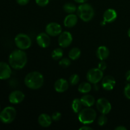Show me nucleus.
Instances as JSON below:
<instances>
[{
	"label": "nucleus",
	"instance_id": "1",
	"mask_svg": "<svg viewBox=\"0 0 130 130\" xmlns=\"http://www.w3.org/2000/svg\"><path fill=\"white\" fill-rule=\"evenodd\" d=\"M8 62L11 68L16 70L22 69L26 66L27 62L26 53L22 50H15L10 53Z\"/></svg>",
	"mask_w": 130,
	"mask_h": 130
},
{
	"label": "nucleus",
	"instance_id": "2",
	"mask_svg": "<svg viewBox=\"0 0 130 130\" xmlns=\"http://www.w3.org/2000/svg\"><path fill=\"white\" fill-rule=\"evenodd\" d=\"M24 83L27 88L31 90H38L44 84L43 74L38 71H33L28 73L24 79Z\"/></svg>",
	"mask_w": 130,
	"mask_h": 130
},
{
	"label": "nucleus",
	"instance_id": "3",
	"mask_svg": "<svg viewBox=\"0 0 130 130\" xmlns=\"http://www.w3.org/2000/svg\"><path fill=\"white\" fill-rule=\"evenodd\" d=\"M77 13L79 17L84 22H89L92 20L95 15V11L90 4L85 3L78 6L77 9Z\"/></svg>",
	"mask_w": 130,
	"mask_h": 130
},
{
	"label": "nucleus",
	"instance_id": "4",
	"mask_svg": "<svg viewBox=\"0 0 130 130\" xmlns=\"http://www.w3.org/2000/svg\"><path fill=\"white\" fill-rule=\"evenodd\" d=\"M96 118V112L95 109L86 107L81 109L78 113V119L83 124H90L95 121Z\"/></svg>",
	"mask_w": 130,
	"mask_h": 130
},
{
	"label": "nucleus",
	"instance_id": "5",
	"mask_svg": "<svg viewBox=\"0 0 130 130\" xmlns=\"http://www.w3.org/2000/svg\"><path fill=\"white\" fill-rule=\"evenodd\" d=\"M16 116V109L13 107H6L0 112V121L5 124H9L15 120Z\"/></svg>",
	"mask_w": 130,
	"mask_h": 130
},
{
	"label": "nucleus",
	"instance_id": "6",
	"mask_svg": "<svg viewBox=\"0 0 130 130\" xmlns=\"http://www.w3.org/2000/svg\"><path fill=\"white\" fill-rule=\"evenodd\" d=\"M15 43L19 49L25 50L31 46L32 40L27 34L20 33L15 36Z\"/></svg>",
	"mask_w": 130,
	"mask_h": 130
},
{
	"label": "nucleus",
	"instance_id": "7",
	"mask_svg": "<svg viewBox=\"0 0 130 130\" xmlns=\"http://www.w3.org/2000/svg\"><path fill=\"white\" fill-rule=\"evenodd\" d=\"M104 77V72L99 68H93L89 70L86 74V79L90 83L96 85Z\"/></svg>",
	"mask_w": 130,
	"mask_h": 130
},
{
	"label": "nucleus",
	"instance_id": "8",
	"mask_svg": "<svg viewBox=\"0 0 130 130\" xmlns=\"http://www.w3.org/2000/svg\"><path fill=\"white\" fill-rule=\"evenodd\" d=\"M96 107L97 110L104 115L109 114L112 109L111 104L105 98H100L98 99L96 102Z\"/></svg>",
	"mask_w": 130,
	"mask_h": 130
},
{
	"label": "nucleus",
	"instance_id": "9",
	"mask_svg": "<svg viewBox=\"0 0 130 130\" xmlns=\"http://www.w3.org/2000/svg\"><path fill=\"white\" fill-rule=\"evenodd\" d=\"M73 40V37L70 32H62L58 36V44L62 48H67L69 46Z\"/></svg>",
	"mask_w": 130,
	"mask_h": 130
},
{
	"label": "nucleus",
	"instance_id": "10",
	"mask_svg": "<svg viewBox=\"0 0 130 130\" xmlns=\"http://www.w3.org/2000/svg\"><path fill=\"white\" fill-rule=\"evenodd\" d=\"M45 31L50 36H57L62 32L61 25L57 22H50L46 26Z\"/></svg>",
	"mask_w": 130,
	"mask_h": 130
},
{
	"label": "nucleus",
	"instance_id": "11",
	"mask_svg": "<svg viewBox=\"0 0 130 130\" xmlns=\"http://www.w3.org/2000/svg\"><path fill=\"white\" fill-rule=\"evenodd\" d=\"M25 99V95L20 90H14L10 93L8 96V100L11 104H18L21 103Z\"/></svg>",
	"mask_w": 130,
	"mask_h": 130
},
{
	"label": "nucleus",
	"instance_id": "12",
	"mask_svg": "<svg viewBox=\"0 0 130 130\" xmlns=\"http://www.w3.org/2000/svg\"><path fill=\"white\" fill-rule=\"evenodd\" d=\"M50 36L48 35L46 32H41L37 36L36 43L38 46L41 48H45L50 46L51 43Z\"/></svg>",
	"mask_w": 130,
	"mask_h": 130
},
{
	"label": "nucleus",
	"instance_id": "13",
	"mask_svg": "<svg viewBox=\"0 0 130 130\" xmlns=\"http://www.w3.org/2000/svg\"><path fill=\"white\" fill-rule=\"evenodd\" d=\"M11 69L10 64L4 62H0V79H8L11 77Z\"/></svg>",
	"mask_w": 130,
	"mask_h": 130
},
{
	"label": "nucleus",
	"instance_id": "14",
	"mask_svg": "<svg viewBox=\"0 0 130 130\" xmlns=\"http://www.w3.org/2000/svg\"><path fill=\"white\" fill-rule=\"evenodd\" d=\"M102 86L107 91H111L114 88L116 85V80L113 76L110 75L105 76L102 79Z\"/></svg>",
	"mask_w": 130,
	"mask_h": 130
},
{
	"label": "nucleus",
	"instance_id": "15",
	"mask_svg": "<svg viewBox=\"0 0 130 130\" xmlns=\"http://www.w3.org/2000/svg\"><path fill=\"white\" fill-rule=\"evenodd\" d=\"M69 86V83L63 78H60L55 81L54 88L57 92L63 93L67 91Z\"/></svg>",
	"mask_w": 130,
	"mask_h": 130
},
{
	"label": "nucleus",
	"instance_id": "16",
	"mask_svg": "<svg viewBox=\"0 0 130 130\" xmlns=\"http://www.w3.org/2000/svg\"><path fill=\"white\" fill-rule=\"evenodd\" d=\"M117 17H118V13L116 11L112 8H109L105 10L103 15L104 20L106 23L113 22L116 20Z\"/></svg>",
	"mask_w": 130,
	"mask_h": 130
},
{
	"label": "nucleus",
	"instance_id": "17",
	"mask_svg": "<svg viewBox=\"0 0 130 130\" xmlns=\"http://www.w3.org/2000/svg\"><path fill=\"white\" fill-rule=\"evenodd\" d=\"M78 18L76 15L74 13H70L65 17L63 20V25L67 28H71L74 27L77 24Z\"/></svg>",
	"mask_w": 130,
	"mask_h": 130
},
{
	"label": "nucleus",
	"instance_id": "18",
	"mask_svg": "<svg viewBox=\"0 0 130 130\" xmlns=\"http://www.w3.org/2000/svg\"><path fill=\"white\" fill-rule=\"evenodd\" d=\"M52 118L48 114L43 113V114H40L38 117V121L39 125L43 128H47L49 127L52 124Z\"/></svg>",
	"mask_w": 130,
	"mask_h": 130
},
{
	"label": "nucleus",
	"instance_id": "19",
	"mask_svg": "<svg viewBox=\"0 0 130 130\" xmlns=\"http://www.w3.org/2000/svg\"><path fill=\"white\" fill-rule=\"evenodd\" d=\"M110 54L109 48L105 46H100L98 48L96 52V55L100 60H105L108 58Z\"/></svg>",
	"mask_w": 130,
	"mask_h": 130
},
{
	"label": "nucleus",
	"instance_id": "20",
	"mask_svg": "<svg viewBox=\"0 0 130 130\" xmlns=\"http://www.w3.org/2000/svg\"><path fill=\"white\" fill-rule=\"evenodd\" d=\"M83 105L86 107H91L95 104V99L93 96L90 94H85L80 99Z\"/></svg>",
	"mask_w": 130,
	"mask_h": 130
},
{
	"label": "nucleus",
	"instance_id": "21",
	"mask_svg": "<svg viewBox=\"0 0 130 130\" xmlns=\"http://www.w3.org/2000/svg\"><path fill=\"white\" fill-rule=\"evenodd\" d=\"M92 89L91 83L90 82H83L81 83L78 86V91L81 93L86 94L90 92Z\"/></svg>",
	"mask_w": 130,
	"mask_h": 130
},
{
	"label": "nucleus",
	"instance_id": "22",
	"mask_svg": "<svg viewBox=\"0 0 130 130\" xmlns=\"http://www.w3.org/2000/svg\"><path fill=\"white\" fill-rule=\"evenodd\" d=\"M82 106H83L81 103L80 99H74L72 102L71 107L74 113H79L82 109Z\"/></svg>",
	"mask_w": 130,
	"mask_h": 130
},
{
	"label": "nucleus",
	"instance_id": "23",
	"mask_svg": "<svg viewBox=\"0 0 130 130\" xmlns=\"http://www.w3.org/2000/svg\"><path fill=\"white\" fill-rule=\"evenodd\" d=\"M81 50L78 48H73L69 52V57L71 60H76L81 57Z\"/></svg>",
	"mask_w": 130,
	"mask_h": 130
},
{
	"label": "nucleus",
	"instance_id": "24",
	"mask_svg": "<svg viewBox=\"0 0 130 130\" xmlns=\"http://www.w3.org/2000/svg\"><path fill=\"white\" fill-rule=\"evenodd\" d=\"M63 9L64 10L65 12L67 13H74L77 11V7H76V5H74L72 3H67L65 4L63 6Z\"/></svg>",
	"mask_w": 130,
	"mask_h": 130
},
{
	"label": "nucleus",
	"instance_id": "25",
	"mask_svg": "<svg viewBox=\"0 0 130 130\" xmlns=\"http://www.w3.org/2000/svg\"><path fill=\"white\" fill-rule=\"evenodd\" d=\"M63 50L60 48H57L53 50L52 52V57L53 60H58L61 59L63 57Z\"/></svg>",
	"mask_w": 130,
	"mask_h": 130
},
{
	"label": "nucleus",
	"instance_id": "26",
	"mask_svg": "<svg viewBox=\"0 0 130 130\" xmlns=\"http://www.w3.org/2000/svg\"><path fill=\"white\" fill-rule=\"evenodd\" d=\"M80 77L77 74H73L71 75L69 77V84L72 86H75V85H77L79 82Z\"/></svg>",
	"mask_w": 130,
	"mask_h": 130
},
{
	"label": "nucleus",
	"instance_id": "27",
	"mask_svg": "<svg viewBox=\"0 0 130 130\" xmlns=\"http://www.w3.org/2000/svg\"><path fill=\"white\" fill-rule=\"evenodd\" d=\"M71 62L70 58H61L60 60L59 61V65L61 67H63V68H67L69 66H71Z\"/></svg>",
	"mask_w": 130,
	"mask_h": 130
},
{
	"label": "nucleus",
	"instance_id": "28",
	"mask_svg": "<svg viewBox=\"0 0 130 130\" xmlns=\"http://www.w3.org/2000/svg\"><path fill=\"white\" fill-rule=\"evenodd\" d=\"M107 123V118L104 114H102L99 117V119H98V124L100 126H103L105 125Z\"/></svg>",
	"mask_w": 130,
	"mask_h": 130
},
{
	"label": "nucleus",
	"instance_id": "29",
	"mask_svg": "<svg viewBox=\"0 0 130 130\" xmlns=\"http://www.w3.org/2000/svg\"><path fill=\"white\" fill-rule=\"evenodd\" d=\"M124 94L126 99L130 100V83L127 84L124 87Z\"/></svg>",
	"mask_w": 130,
	"mask_h": 130
},
{
	"label": "nucleus",
	"instance_id": "30",
	"mask_svg": "<svg viewBox=\"0 0 130 130\" xmlns=\"http://www.w3.org/2000/svg\"><path fill=\"white\" fill-rule=\"evenodd\" d=\"M61 117H62V114L59 112H55L52 115V120L55 121H58L59 120H60Z\"/></svg>",
	"mask_w": 130,
	"mask_h": 130
},
{
	"label": "nucleus",
	"instance_id": "31",
	"mask_svg": "<svg viewBox=\"0 0 130 130\" xmlns=\"http://www.w3.org/2000/svg\"><path fill=\"white\" fill-rule=\"evenodd\" d=\"M50 0H36V3L41 7H44L48 5L49 3Z\"/></svg>",
	"mask_w": 130,
	"mask_h": 130
},
{
	"label": "nucleus",
	"instance_id": "32",
	"mask_svg": "<svg viewBox=\"0 0 130 130\" xmlns=\"http://www.w3.org/2000/svg\"><path fill=\"white\" fill-rule=\"evenodd\" d=\"M98 68L102 71H105V70L106 69L107 63L106 62H105V60H100V62H99V65H98Z\"/></svg>",
	"mask_w": 130,
	"mask_h": 130
},
{
	"label": "nucleus",
	"instance_id": "33",
	"mask_svg": "<svg viewBox=\"0 0 130 130\" xmlns=\"http://www.w3.org/2000/svg\"><path fill=\"white\" fill-rule=\"evenodd\" d=\"M29 1H30V0H16L17 3L19 5H22V6L26 5L27 4L29 3Z\"/></svg>",
	"mask_w": 130,
	"mask_h": 130
},
{
	"label": "nucleus",
	"instance_id": "34",
	"mask_svg": "<svg viewBox=\"0 0 130 130\" xmlns=\"http://www.w3.org/2000/svg\"><path fill=\"white\" fill-rule=\"evenodd\" d=\"M125 77H126V81L130 83V70L127 71L126 73Z\"/></svg>",
	"mask_w": 130,
	"mask_h": 130
},
{
	"label": "nucleus",
	"instance_id": "35",
	"mask_svg": "<svg viewBox=\"0 0 130 130\" xmlns=\"http://www.w3.org/2000/svg\"><path fill=\"white\" fill-rule=\"evenodd\" d=\"M93 129L90 126H83L82 127L79 128V130H91Z\"/></svg>",
	"mask_w": 130,
	"mask_h": 130
},
{
	"label": "nucleus",
	"instance_id": "36",
	"mask_svg": "<svg viewBox=\"0 0 130 130\" xmlns=\"http://www.w3.org/2000/svg\"><path fill=\"white\" fill-rule=\"evenodd\" d=\"M116 130H126L127 128L123 126H119L115 128Z\"/></svg>",
	"mask_w": 130,
	"mask_h": 130
},
{
	"label": "nucleus",
	"instance_id": "37",
	"mask_svg": "<svg viewBox=\"0 0 130 130\" xmlns=\"http://www.w3.org/2000/svg\"><path fill=\"white\" fill-rule=\"evenodd\" d=\"M74 1L75 2L77 3L82 4V3H86L88 0H74Z\"/></svg>",
	"mask_w": 130,
	"mask_h": 130
},
{
	"label": "nucleus",
	"instance_id": "38",
	"mask_svg": "<svg viewBox=\"0 0 130 130\" xmlns=\"http://www.w3.org/2000/svg\"><path fill=\"white\" fill-rule=\"evenodd\" d=\"M128 36L130 38V28L128 29Z\"/></svg>",
	"mask_w": 130,
	"mask_h": 130
},
{
	"label": "nucleus",
	"instance_id": "39",
	"mask_svg": "<svg viewBox=\"0 0 130 130\" xmlns=\"http://www.w3.org/2000/svg\"><path fill=\"white\" fill-rule=\"evenodd\" d=\"M1 106H0V112H1Z\"/></svg>",
	"mask_w": 130,
	"mask_h": 130
}]
</instances>
